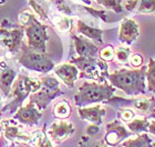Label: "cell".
Instances as JSON below:
<instances>
[{
    "mask_svg": "<svg viewBox=\"0 0 155 147\" xmlns=\"http://www.w3.org/2000/svg\"><path fill=\"white\" fill-rule=\"evenodd\" d=\"M95 1L102 5L107 9L113 10L116 13H122L123 10H124L122 0H95Z\"/></svg>",
    "mask_w": 155,
    "mask_h": 147,
    "instance_id": "obj_27",
    "label": "cell"
},
{
    "mask_svg": "<svg viewBox=\"0 0 155 147\" xmlns=\"http://www.w3.org/2000/svg\"><path fill=\"white\" fill-rule=\"evenodd\" d=\"M0 147H1V144H0Z\"/></svg>",
    "mask_w": 155,
    "mask_h": 147,
    "instance_id": "obj_40",
    "label": "cell"
},
{
    "mask_svg": "<svg viewBox=\"0 0 155 147\" xmlns=\"http://www.w3.org/2000/svg\"><path fill=\"white\" fill-rule=\"evenodd\" d=\"M75 128L72 123L70 121L59 119L58 121H54L50 125L48 129V136L51 139V142L55 144H61L62 142L67 141L72 134H74Z\"/></svg>",
    "mask_w": 155,
    "mask_h": 147,
    "instance_id": "obj_12",
    "label": "cell"
},
{
    "mask_svg": "<svg viewBox=\"0 0 155 147\" xmlns=\"http://www.w3.org/2000/svg\"><path fill=\"white\" fill-rule=\"evenodd\" d=\"M155 98H132V99H125L122 97H111L105 104H110L114 107L123 108V107H129L134 108L137 113L140 114L147 115L149 117L150 113L152 111V108L154 106Z\"/></svg>",
    "mask_w": 155,
    "mask_h": 147,
    "instance_id": "obj_9",
    "label": "cell"
},
{
    "mask_svg": "<svg viewBox=\"0 0 155 147\" xmlns=\"http://www.w3.org/2000/svg\"><path fill=\"white\" fill-rule=\"evenodd\" d=\"M52 114L55 118L58 119H68L71 115V106L68 103V100L65 99H62V100L58 101L57 104L54 105L53 107V110H52Z\"/></svg>",
    "mask_w": 155,
    "mask_h": 147,
    "instance_id": "obj_21",
    "label": "cell"
},
{
    "mask_svg": "<svg viewBox=\"0 0 155 147\" xmlns=\"http://www.w3.org/2000/svg\"><path fill=\"white\" fill-rule=\"evenodd\" d=\"M71 38L78 56H80V57H97L100 49L95 43L85 38L84 36H78L74 33L71 35Z\"/></svg>",
    "mask_w": 155,
    "mask_h": 147,
    "instance_id": "obj_15",
    "label": "cell"
},
{
    "mask_svg": "<svg viewBox=\"0 0 155 147\" xmlns=\"http://www.w3.org/2000/svg\"><path fill=\"white\" fill-rule=\"evenodd\" d=\"M150 121L149 118H134L133 121L127 123V129L132 134H142L149 131Z\"/></svg>",
    "mask_w": 155,
    "mask_h": 147,
    "instance_id": "obj_20",
    "label": "cell"
},
{
    "mask_svg": "<svg viewBox=\"0 0 155 147\" xmlns=\"http://www.w3.org/2000/svg\"><path fill=\"white\" fill-rule=\"evenodd\" d=\"M81 2H84L85 5H91V0H79Z\"/></svg>",
    "mask_w": 155,
    "mask_h": 147,
    "instance_id": "obj_37",
    "label": "cell"
},
{
    "mask_svg": "<svg viewBox=\"0 0 155 147\" xmlns=\"http://www.w3.org/2000/svg\"><path fill=\"white\" fill-rule=\"evenodd\" d=\"M146 88L150 93L155 95V58H150L146 68Z\"/></svg>",
    "mask_w": 155,
    "mask_h": 147,
    "instance_id": "obj_24",
    "label": "cell"
},
{
    "mask_svg": "<svg viewBox=\"0 0 155 147\" xmlns=\"http://www.w3.org/2000/svg\"><path fill=\"white\" fill-rule=\"evenodd\" d=\"M78 114L82 121H90L91 124L101 126L107 111L103 107H101L100 105H97V106H92V107H80L78 109Z\"/></svg>",
    "mask_w": 155,
    "mask_h": 147,
    "instance_id": "obj_18",
    "label": "cell"
},
{
    "mask_svg": "<svg viewBox=\"0 0 155 147\" xmlns=\"http://www.w3.org/2000/svg\"><path fill=\"white\" fill-rule=\"evenodd\" d=\"M131 56V49L129 47H117L114 51V58L120 65H127Z\"/></svg>",
    "mask_w": 155,
    "mask_h": 147,
    "instance_id": "obj_25",
    "label": "cell"
},
{
    "mask_svg": "<svg viewBox=\"0 0 155 147\" xmlns=\"http://www.w3.org/2000/svg\"><path fill=\"white\" fill-rule=\"evenodd\" d=\"M40 82H41V87L36 93L30 94L29 101L36 105L39 110H43L53 99L63 95V92L59 88L58 79L52 76L41 77Z\"/></svg>",
    "mask_w": 155,
    "mask_h": 147,
    "instance_id": "obj_7",
    "label": "cell"
},
{
    "mask_svg": "<svg viewBox=\"0 0 155 147\" xmlns=\"http://www.w3.org/2000/svg\"><path fill=\"white\" fill-rule=\"evenodd\" d=\"M70 62L79 69V78L90 79L97 82H105L109 66L107 62L97 59V57H73Z\"/></svg>",
    "mask_w": 155,
    "mask_h": 147,
    "instance_id": "obj_6",
    "label": "cell"
},
{
    "mask_svg": "<svg viewBox=\"0 0 155 147\" xmlns=\"http://www.w3.org/2000/svg\"><path fill=\"white\" fill-rule=\"evenodd\" d=\"M115 93V87L105 82H83L74 95V104L77 107H85L92 104L107 103Z\"/></svg>",
    "mask_w": 155,
    "mask_h": 147,
    "instance_id": "obj_2",
    "label": "cell"
},
{
    "mask_svg": "<svg viewBox=\"0 0 155 147\" xmlns=\"http://www.w3.org/2000/svg\"><path fill=\"white\" fill-rule=\"evenodd\" d=\"M136 12L142 15H149L155 12V0H139Z\"/></svg>",
    "mask_w": 155,
    "mask_h": 147,
    "instance_id": "obj_26",
    "label": "cell"
},
{
    "mask_svg": "<svg viewBox=\"0 0 155 147\" xmlns=\"http://www.w3.org/2000/svg\"><path fill=\"white\" fill-rule=\"evenodd\" d=\"M32 146L33 147H53L51 139L49 138L45 129H38L32 133Z\"/></svg>",
    "mask_w": 155,
    "mask_h": 147,
    "instance_id": "obj_23",
    "label": "cell"
},
{
    "mask_svg": "<svg viewBox=\"0 0 155 147\" xmlns=\"http://www.w3.org/2000/svg\"><path fill=\"white\" fill-rule=\"evenodd\" d=\"M140 36V26L135 20L124 18L120 25L119 40L124 45H132Z\"/></svg>",
    "mask_w": 155,
    "mask_h": 147,
    "instance_id": "obj_14",
    "label": "cell"
},
{
    "mask_svg": "<svg viewBox=\"0 0 155 147\" xmlns=\"http://www.w3.org/2000/svg\"><path fill=\"white\" fill-rule=\"evenodd\" d=\"M17 76L16 70L6 66L3 61L0 62V90L5 97H9Z\"/></svg>",
    "mask_w": 155,
    "mask_h": 147,
    "instance_id": "obj_17",
    "label": "cell"
},
{
    "mask_svg": "<svg viewBox=\"0 0 155 147\" xmlns=\"http://www.w3.org/2000/svg\"><path fill=\"white\" fill-rule=\"evenodd\" d=\"M42 117V113L38 109L36 105L29 101L26 106H21L18 110L13 114V119L19 121L21 125L26 126H35L38 125L39 121Z\"/></svg>",
    "mask_w": 155,
    "mask_h": 147,
    "instance_id": "obj_13",
    "label": "cell"
},
{
    "mask_svg": "<svg viewBox=\"0 0 155 147\" xmlns=\"http://www.w3.org/2000/svg\"><path fill=\"white\" fill-rule=\"evenodd\" d=\"M19 18L27 36V45L37 51L47 52V41L49 40L47 31L48 27L40 23L32 13L22 12Z\"/></svg>",
    "mask_w": 155,
    "mask_h": 147,
    "instance_id": "obj_3",
    "label": "cell"
},
{
    "mask_svg": "<svg viewBox=\"0 0 155 147\" xmlns=\"http://www.w3.org/2000/svg\"><path fill=\"white\" fill-rule=\"evenodd\" d=\"M17 60L25 68L41 74L51 72L55 67L53 60L47 52L37 51L23 43L17 54Z\"/></svg>",
    "mask_w": 155,
    "mask_h": 147,
    "instance_id": "obj_5",
    "label": "cell"
},
{
    "mask_svg": "<svg viewBox=\"0 0 155 147\" xmlns=\"http://www.w3.org/2000/svg\"><path fill=\"white\" fill-rule=\"evenodd\" d=\"M1 126L3 127V135L8 141L22 145H32V134L23 131L21 125L11 124L8 121H3Z\"/></svg>",
    "mask_w": 155,
    "mask_h": 147,
    "instance_id": "obj_11",
    "label": "cell"
},
{
    "mask_svg": "<svg viewBox=\"0 0 155 147\" xmlns=\"http://www.w3.org/2000/svg\"><path fill=\"white\" fill-rule=\"evenodd\" d=\"M7 147H15V143H12V144H10V146H7Z\"/></svg>",
    "mask_w": 155,
    "mask_h": 147,
    "instance_id": "obj_39",
    "label": "cell"
},
{
    "mask_svg": "<svg viewBox=\"0 0 155 147\" xmlns=\"http://www.w3.org/2000/svg\"><path fill=\"white\" fill-rule=\"evenodd\" d=\"M137 3H139V0H127L125 3H123V8L131 12V11L136 9Z\"/></svg>",
    "mask_w": 155,
    "mask_h": 147,
    "instance_id": "obj_33",
    "label": "cell"
},
{
    "mask_svg": "<svg viewBox=\"0 0 155 147\" xmlns=\"http://www.w3.org/2000/svg\"><path fill=\"white\" fill-rule=\"evenodd\" d=\"M134 118H135V111L133 110V109H131L129 107L119 108V110H117V119H120L121 121H124V123H130Z\"/></svg>",
    "mask_w": 155,
    "mask_h": 147,
    "instance_id": "obj_28",
    "label": "cell"
},
{
    "mask_svg": "<svg viewBox=\"0 0 155 147\" xmlns=\"http://www.w3.org/2000/svg\"><path fill=\"white\" fill-rule=\"evenodd\" d=\"M54 74L69 88H72L79 78V69L70 61L54 67Z\"/></svg>",
    "mask_w": 155,
    "mask_h": 147,
    "instance_id": "obj_16",
    "label": "cell"
},
{
    "mask_svg": "<svg viewBox=\"0 0 155 147\" xmlns=\"http://www.w3.org/2000/svg\"><path fill=\"white\" fill-rule=\"evenodd\" d=\"M149 133H150V134H151V135H154V136H155V121H150Z\"/></svg>",
    "mask_w": 155,
    "mask_h": 147,
    "instance_id": "obj_35",
    "label": "cell"
},
{
    "mask_svg": "<svg viewBox=\"0 0 155 147\" xmlns=\"http://www.w3.org/2000/svg\"><path fill=\"white\" fill-rule=\"evenodd\" d=\"M41 87L40 79L31 78L27 76L18 75L16 80L13 82L11 93L9 97L12 98V100L9 104H7L5 107L0 110V113H8V114H15L21 106L23 101L29 97L30 94L36 93Z\"/></svg>",
    "mask_w": 155,
    "mask_h": 147,
    "instance_id": "obj_4",
    "label": "cell"
},
{
    "mask_svg": "<svg viewBox=\"0 0 155 147\" xmlns=\"http://www.w3.org/2000/svg\"><path fill=\"white\" fill-rule=\"evenodd\" d=\"M87 136H94L100 131V126H97L95 124H91L87 127Z\"/></svg>",
    "mask_w": 155,
    "mask_h": 147,
    "instance_id": "obj_34",
    "label": "cell"
},
{
    "mask_svg": "<svg viewBox=\"0 0 155 147\" xmlns=\"http://www.w3.org/2000/svg\"><path fill=\"white\" fill-rule=\"evenodd\" d=\"M23 31L22 26H12L5 19L0 26V46L6 48L10 54L17 55L22 45Z\"/></svg>",
    "mask_w": 155,
    "mask_h": 147,
    "instance_id": "obj_8",
    "label": "cell"
},
{
    "mask_svg": "<svg viewBox=\"0 0 155 147\" xmlns=\"http://www.w3.org/2000/svg\"><path fill=\"white\" fill-rule=\"evenodd\" d=\"M146 68L147 66H142L134 69H119L114 72L107 74V79L115 88L122 90L127 96L144 95L146 93Z\"/></svg>",
    "mask_w": 155,
    "mask_h": 147,
    "instance_id": "obj_1",
    "label": "cell"
},
{
    "mask_svg": "<svg viewBox=\"0 0 155 147\" xmlns=\"http://www.w3.org/2000/svg\"><path fill=\"white\" fill-rule=\"evenodd\" d=\"M131 135L133 134L122 124V121L115 119L105 125V135L102 143L105 146L115 147L117 144L123 143L125 139L131 137Z\"/></svg>",
    "mask_w": 155,
    "mask_h": 147,
    "instance_id": "obj_10",
    "label": "cell"
},
{
    "mask_svg": "<svg viewBox=\"0 0 155 147\" xmlns=\"http://www.w3.org/2000/svg\"><path fill=\"white\" fill-rule=\"evenodd\" d=\"M79 147H107L102 143H97V142H92L90 139V136H83L81 138V141L79 142Z\"/></svg>",
    "mask_w": 155,
    "mask_h": 147,
    "instance_id": "obj_32",
    "label": "cell"
},
{
    "mask_svg": "<svg viewBox=\"0 0 155 147\" xmlns=\"http://www.w3.org/2000/svg\"><path fill=\"white\" fill-rule=\"evenodd\" d=\"M129 62L133 68H140V67H142L143 66V56L141 55V54H139V52L131 54Z\"/></svg>",
    "mask_w": 155,
    "mask_h": 147,
    "instance_id": "obj_31",
    "label": "cell"
},
{
    "mask_svg": "<svg viewBox=\"0 0 155 147\" xmlns=\"http://www.w3.org/2000/svg\"><path fill=\"white\" fill-rule=\"evenodd\" d=\"M54 26L58 28L60 31H69L71 30L72 27V20L69 19V18H63V17H60L54 21Z\"/></svg>",
    "mask_w": 155,
    "mask_h": 147,
    "instance_id": "obj_30",
    "label": "cell"
},
{
    "mask_svg": "<svg viewBox=\"0 0 155 147\" xmlns=\"http://www.w3.org/2000/svg\"><path fill=\"white\" fill-rule=\"evenodd\" d=\"M114 51L115 49L112 45H107L99 50V58L105 62H110L114 59Z\"/></svg>",
    "mask_w": 155,
    "mask_h": 147,
    "instance_id": "obj_29",
    "label": "cell"
},
{
    "mask_svg": "<svg viewBox=\"0 0 155 147\" xmlns=\"http://www.w3.org/2000/svg\"><path fill=\"white\" fill-rule=\"evenodd\" d=\"M77 31L97 45H103V30L89 26L82 20L77 21Z\"/></svg>",
    "mask_w": 155,
    "mask_h": 147,
    "instance_id": "obj_19",
    "label": "cell"
},
{
    "mask_svg": "<svg viewBox=\"0 0 155 147\" xmlns=\"http://www.w3.org/2000/svg\"><path fill=\"white\" fill-rule=\"evenodd\" d=\"M152 138L150 137L146 133H142L136 136L133 139H125L123 142V147H151Z\"/></svg>",
    "mask_w": 155,
    "mask_h": 147,
    "instance_id": "obj_22",
    "label": "cell"
},
{
    "mask_svg": "<svg viewBox=\"0 0 155 147\" xmlns=\"http://www.w3.org/2000/svg\"><path fill=\"white\" fill-rule=\"evenodd\" d=\"M147 118H155V100H154V106H153V108H152V111L150 113Z\"/></svg>",
    "mask_w": 155,
    "mask_h": 147,
    "instance_id": "obj_36",
    "label": "cell"
},
{
    "mask_svg": "<svg viewBox=\"0 0 155 147\" xmlns=\"http://www.w3.org/2000/svg\"><path fill=\"white\" fill-rule=\"evenodd\" d=\"M151 147H155V141H152V143H151Z\"/></svg>",
    "mask_w": 155,
    "mask_h": 147,
    "instance_id": "obj_38",
    "label": "cell"
}]
</instances>
